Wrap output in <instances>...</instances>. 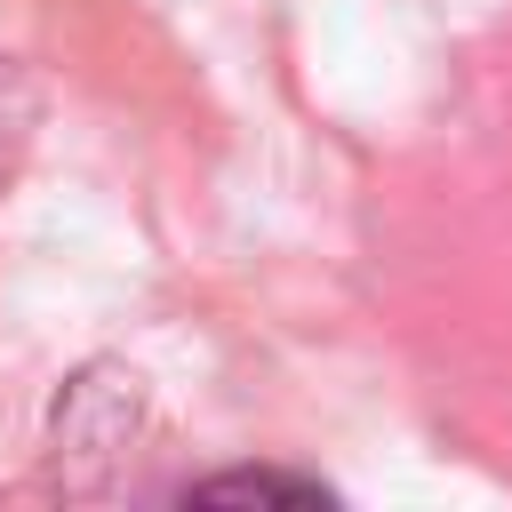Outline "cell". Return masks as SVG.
Wrapping results in <instances>:
<instances>
[{"label":"cell","mask_w":512,"mask_h":512,"mask_svg":"<svg viewBox=\"0 0 512 512\" xmlns=\"http://www.w3.org/2000/svg\"><path fill=\"white\" fill-rule=\"evenodd\" d=\"M136 432V376L96 360L56 392V456H112Z\"/></svg>","instance_id":"6da1fadb"},{"label":"cell","mask_w":512,"mask_h":512,"mask_svg":"<svg viewBox=\"0 0 512 512\" xmlns=\"http://www.w3.org/2000/svg\"><path fill=\"white\" fill-rule=\"evenodd\" d=\"M192 496H200V504H336L320 480H304V472H256V464H240V472H208Z\"/></svg>","instance_id":"7a4b0ae2"},{"label":"cell","mask_w":512,"mask_h":512,"mask_svg":"<svg viewBox=\"0 0 512 512\" xmlns=\"http://www.w3.org/2000/svg\"><path fill=\"white\" fill-rule=\"evenodd\" d=\"M32 136H40V88L24 80V64H16V56H0V192L16 184V168H24Z\"/></svg>","instance_id":"3957f363"}]
</instances>
